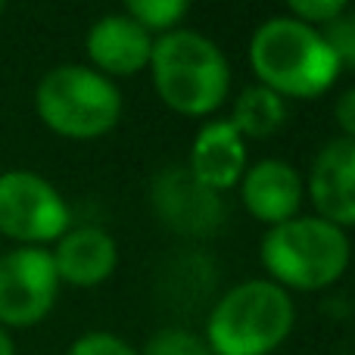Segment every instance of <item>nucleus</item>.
Returning a JSON list of instances; mask_svg holds the SVG:
<instances>
[{
  "instance_id": "1",
  "label": "nucleus",
  "mask_w": 355,
  "mask_h": 355,
  "mask_svg": "<svg viewBox=\"0 0 355 355\" xmlns=\"http://www.w3.org/2000/svg\"><path fill=\"white\" fill-rule=\"evenodd\" d=\"M250 62L262 87L277 97H318L340 72L321 31L293 16H275L259 25L250 41Z\"/></svg>"
},
{
  "instance_id": "2",
  "label": "nucleus",
  "mask_w": 355,
  "mask_h": 355,
  "mask_svg": "<svg viewBox=\"0 0 355 355\" xmlns=\"http://www.w3.org/2000/svg\"><path fill=\"white\" fill-rule=\"evenodd\" d=\"M150 72L162 103L184 116H209L231 91V69L221 47L190 28H172L156 37Z\"/></svg>"
},
{
  "instance_id": "3",
  "label": "nucleus",
  "mask_w": 355,
  "mask_h": 355,
  "mask_svg": "<svg viewBox=\"0 0 355 355\" xmlns=\"http://www.w3.org/2000/svg\"><path fill=\"white\" fill-rule=\"evenodd\" d=\"M293 300L275 281H243L231 287L206 324V343L215 355H268L293 331Z\"/></svg>"
},
{
  "instance_id": "4",
  "label": "nucleus",
  "mask_w": 355,
  "mask_h": 355,
  "mask_svg": "<svg viewBox=\"0 0 355 355\" xmlns=\"http://www.w3.org/2000/svg\"><path fill=\"white\" fill-rule=\"evenodd\" d=\"M262 265L277 287H331L349 265V237L321 215H296L268 227L262 237Z\"/></svg>"
},
{
  "instance_id": "5",
  "label": "nucleus",
  "mask_w": 355,
  "mask_h": 355,
  "mask_svg": "<svg viewBox=\"0 0 355 355\" xmlns=\"http://www.w3.org/2000/svg\"><path fill=\"white\" fill-rule=\"evenodd\" d=\"M35 110L50 131L87 141L112 131L122 116V94L91 66H56L37 81Z\"/></svg>"
},
{
  "instance_id": "6",
  "label": "nucleus",
  "mask_w": 355,
  "mask_h": 355,
  "mask_svg": "<svg viewBox=\"0 0 355 355\" xmlns=\"http://www.w3.org/2000/svg\"><path fill=\"white\" fill-rule=\"evenodd\" d=\"M69 206L62 193L37 172L10 168L0 175V234L22 246H41L69 231Z\"/></svg>"
},
{
  "instance_id": "7",
  "label": "nucleus",
  "mask_w": 355,
  "mask_h": 355,
  "mask_svg": "<svg viewBox=\"0 0 355 355\" xmlns=\"http://www.w3.org/2000/svg\"><path fill=\"white\" fill-rule=\"evenodd\" d=\"M60 275L50 250L19 246L0 256V324L31 327L53 309Z\"/></svg>"
},
{
  "instance_id": "8",
  "label": "nucleus",
  "mask_w": 355,
  "mask_h": 355,
  "mask_svg": "<svg viewBox=\"0 0 355 355\" xmlns=\"http://www.w3.org/2000/svg\"><path fill=\"white\" fill-rule=\"evenodd\" d=\"M153 206L172 231L193 234V237L218 231L221 218H225L218 193L196 181L187 166L159 172L153 184Z\"/></svg>"
},
{
  "instance_id": "9",
  "label": "nucleus",
  "mask_w": 355,
  "mask_h": 355,
  "mask_svg": "<svg viewBox=\"0 0 355 355\" xmlns=\"http://www.w3.org/2000/svg\"><path fill=\"white\" fill-rule=\"evenodd\" d=\"M309 193L324 221L337 227L355 225V137H337L315 156Z\"/></svg>"
},
{
  "instance_id": "10",
  "label": "nucleus",
  "mask_w": 355,
  "mask_h": 355,
  "mask_svg": "<svg viewBox=\"0 0 355 355\" xmlns=\"http://www.w3.org/2000/svg\"><path fill=\"white\" fill-rule=\"evenodd\" d=\"M153 37L128 12H110L87 31V56L100 75H135L150 66Z\"/></svg>"
},
{
  "instance_id": "11",
  "label": "nucleus",
  "mask_w": 355,
  "mask_h": 355,
  "mask_svg": "<svg viewBox=\"0 0 355 355\" xmlns=\"http://www.w3.org/2000/svg\"><path fill=\"white\" fill-rule=\"evenodd\" d=\"M50 256H53V268L60 281L75 284V287H97L116 271L119 246L110 231L97 225H81L69 227L56 240Z\"/></svg>"
},
{
  "instance_id": "12",
  "label": "nucleus",
  "mask_w": 355,
  "mask_h": 355,
  "mask_svg": "<svg viewBox=\"0 0 355 355\" xmlns=\"http://www.w3.org/2000/svg\"><path fill=\"white\" fill-rule=\"evenodd\" d=\"M240 196L252 218L265 225H281L296 218L302 202V178L281 159H262L240 178Z\"/></svg>"
},
{
  "instance_id": "13",
  "label": "nucleus",
  "mask_w": 355,
  "mask_h": 355,
  "mask_svg": "<svg viewBox=\"0 0 355 355\" xmlns=\"http://www.w3.org/2000/svg\"><path fill=\"white\" fill-rule=\"evenodd\" d=\"M190 175L209 190H227L246 172V144L243 135L234 128V122H209L196 131L190 147Z\"/></svg>"
},
{
  "instance_id": "14",
  "label": "nucleus",
  "mask_w": 355,
  "mask_h": 355,
  "mask_svg": "<svg viewBox=\"0 0 355 355\" xmlns=\"http://www.w3.org/2000/svg\"><path fill=\"white\" fill-rule=\"evenodd\" d=\"M287 119V106H284V97H277L275 91L262 85L246 87L237 97V106H234V128L243 137H268L275 135L277 128Z\"/></svg>"
},
{
  "instance_id": "15",
  "label": "nucleus",
  "mask_w": 355,
  "mask_h": 355,
  "mask_svg": "<svg viewBox=\"0 0 355 355\" xmlns=\"http://www.w3.org/2000/svg\"><path fill=\"white\" fill-rule=\"evenodd\" d=\"M125 12H128L137 25H144L147 31L166 35V31H172L175 25L187 16V3H184V0H131V3L125 6Z\"/></svg>"
},
{
  "instance_id": "16",
  "label": "nucleus",
  "mask_w": 355,
  "mask_h": 355,
  "mask_svg": "<svg viewBox=\"0 0 355 355\" xmlns=\"http://www.w3.org/2000/svg\"><path fill=\"white\" fill-rule=\"evenodd\" d=\"M144 355H212V349H209L206 340L196 337L193 331L166 327V331L150 337V343L144 346Z\"/></svg>"
},
{
  "instance_id": "17",
  "label": "nucleus",
  "mask_w": 355,
  "mask_h": 355,
  "mask_svg": "<svg viewBox=\"0 0 355 355\" xmlns=\"http://www.w3.org/2000/svg\"><path fill=\"white\" fill-rule=\"evenodd\" d=\"M321 37L327 41L331 53L337 56V66L340 69H355V10L346 6L334 22H327L321 28Z\"/></svg>"
},
{
  "instance_id": "18",
  "label": "nucleus",
  "mask_w": 355,
  "mask_h": 355,
  "mask_svg": "<svg viewBox=\"0 0 355 355\" xmlns=\"http://www.w3.org/2000/svg\"><path fill=\"white\" fill-rule=\"evenodd\" d=\"M343 10H346L343 0H293L287 16L300 19V22H306V25H312V28L321 31L327 22H334Z\"/></svg>"
},
{
  "instance_id": "19",
  "label": "nucleus",
  "mask_w": 355,
  "mask_h": 355,
  "mask_svg": "<svg viewBox=\"0 0 355 355\" xmlns=\"http://www.w3.org/2000/svg\"><path fill=\"white\" fill-rule=\"evenodd\" d=\"M66 355H137V352L131 349L122 337H116V334L91 331V334L75 340Z\"/></svg>"
},
{
  "instance_id": "20",
  "label": "nucleus",
  "mask_w": 355,
  "mask_h": 355,
  "mask_svg": "<svg viewBox=\"0 0 355 355\" xmlns=\"http://www.w3.org/2000/svg\"><path fill=\"white\" fill-rule=\"evenodd\" d=\"M334 116H337L340 128H343V137H355V87L340 94L337 106H334Z\"/></svg>"
},
{
  "instance_id": "21",
  "label": "nucleus",
  "mask_w": 355,
  "mask_h": 355,
  "mask_svg": "<svg viewBox=\"0 0 355 355\" xmlns=\"http://www.w3.org/2000/svg\"><path fill=\"white\" fill-rule=\"evenodd\" d=\"M0 355H16V349H12V340H10V334H6L3 324H0Z\"/></svg>"
},
{
  "instance_id": "22",
  "label": "nucleus",
  "mask_w": 355,
  "mask_h": 355,
  "mask_svg": "<svg viewBox=\"0 0 355 355\" xmlns=\"http://www.w3.org/2000/svg\"><path fill=\"white\" fill-rule=\"evenodd\" d=\"M0 16H3V3H0Z\"/></svg>"
}]
</instances>
